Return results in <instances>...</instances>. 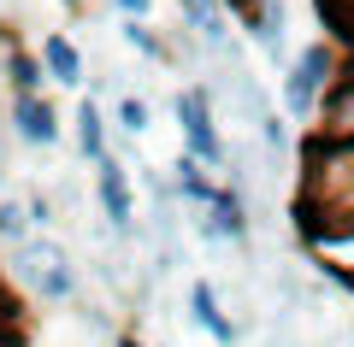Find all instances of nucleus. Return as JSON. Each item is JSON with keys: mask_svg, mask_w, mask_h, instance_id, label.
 <instances>
[{"mask_svg": "<svg viewBox=\"0 0 354 347\" xmlns=\"http://www.w3.org/2000/svg\"><path fill=\"white\" fill-rule=\"evenodd\" d=\"M342 77V53H337V41H307L301 53L290 59V71H283V118L290 124H319V106H325V95H330V83Z\"/></svg>", "mask_w": 354, "mask_h": 347, "instance_id": "obj_1", "label": "nucleus"}, {"mask_svg": "<svg viewBox=\"0 0 354 347\" xmlns=\"http://www.w3.org/2000/svg\"><path fill=\"white\" fill-rule=\"evenodd\" d=\"M177 124H183V153L207 171H225V136L213 124V100L207 88H177Z\"/></svg>", "mask_w": 354, "mask_h": 347, "instance_id": "obj_2", "label": "nucleus"}, {"mask_svg": "<svg viewBox=\"0 0 354 347\" xmlns=\"http://www.w3.org/2000/svg\"><path fill=\"white\" fill-rule=\"evenodd\" d=\"M18 283L30 288V295L41 300H71L77 277H71V259H65V248H53V241H18Z\"/></svg>", "mask_w": 354, "mask_h": 347, "instance_id": "obj_3", "label": "nucleus"}, {"mask_svg": "<svg viewBox=\"0 0 354 347\" xmlns=\"http://www.w3.org/2000/svg\"><path fill=\"white\" fill-rule=\"evenodd\" d=\"M95 200H101L106 224H113L118 236L136 224V188H130V171L118 165V153H106V159L95 165Z\"/></svg>", "mask_w": 354, "mask_h": 347, "instance_id": "obj_4", "label": "nucleus"}, {"mask_svg": "<svg viewBox=\"0 0 354 347\" xmlns=\"http://www.w3.org/2000/svg\"><path fill=\"white\" fill-rule=\"evenodd\" d=\"M12 136L24 148H53L59 141V112L48 95H12Z\"/></svg>", "mask_w": 354, "mask_h": 347, "instance_id": "obj_5", "label": "nucleus"}, {"mask_svg": "<svg viewBox=\"0 0 354 347\" xmlns=\"http://www.w3.org/2000/svg\"><path fill=\"white\" fill-rule=\"evenodd\" d=\"M313 136L337 141V148H354V77H348V71L330 83L325 106H319V130H313Z\"/></svg>", "mask_w": 354, "mask_h": 347, "instance_id": "obj_6", "label": "nucleus"}, {"mask_svg": "<svg viewBox=\"0 0 354 347\" xmlns=\"http://www.w3.org/2000/svg\"><path fill=\"white\" fill-rule=\"evenodd\" d=\"M177 12L189 24L195 41H207L213 53H230V18H225V0H177Z\"/></svg>", "mask_w": 354, "mask_h": 347, "instance_id": "obj_7", "label": "nucleus"}, {"mask_svg": "<svg viewBox=\"0 0 354 347\" xmlns=\"http://www.w3.org/2000/svg\"><path fill=\"white\" fill-rule=\"evenodd\" d=\"M41 71H48V83H59V88H83L88 77H83V53H77V41L65 36V30H53L48 41H41Z\"/></svg>", "mask_w": 354, "mask_h": 347, "instance_id": "obj_8", "label": "nucleus"}, {"mask_svg": "<svg viewBox=\"0 0 354 347\" xmlns=\"http://www.w3.org/2000/svg\"><path fill=\"white\" fill-rule=\"evenodd\" d=\"M189 318L201 324V330L213 335L218 347H230V341H236V324L225 318V306H218V288L207 283V277H195V283H189Z\"/></svg>", "mask_w": 354, "mask_h": 347, "instance_id": "obj_9", "label": "nucleus"}, {"mask_svg": "<svg viewBox=\"0 0 354 347\" xmlns=\"http://www.w3.org/2000/svg\"><path fill=\"white\" fill-rule=\"evenodd\" d=\"M71 124H77V153H83L88 165H101L106 153H113V148H106V118H101V100H95V95L77 100Z\"/></svg>", "mask_w": 354, "mask_h": 347, "instance_id": "obj_10", "label": "nucleus"}, {"mask_svg": "<svg viewBox=\"0 0 354 347\" xmlns=\"http://www.w3.org/2000/svg\"><path fill=\"white\" fill-rule=\"evenodd\" d=\"M6 83H12V95H41V88H48V71H41V53L6 48Z\"/></svg>", "mask_w": 354, "mask_h": 347, "instance_id": "obj_11", "label": "nucleus"}, {"mask_svg": "<svg viewBox=\"0 0 354 347\" xmlns=\"http://www.w3.org/2000/svg\"><path fill=\"white\" fill-rule=\"evenodd\" d=\"M313 12L330 30V41H348L354 48V0H313Z\"/></svg>", "mask_w": 354, "mask_h": 347, "instance_id": "obj_12", "label": "nucleus"}, {"mask_svg": "<svg viewBox=\"0 0 354 347\" xmlns=\"http://www.w3.org/2000/svg\"><path fill=\"white\" fill-rule=\"evenodd\" d=\"M254 130H260V141L272 153H290V118H278V112H260V100H254Z\"/></svg>", "mask_w": 354, "mask_h": 347, "instance_id": "obj_13", "label": "nucleus"}, {"mask_svg": "<svg viewBox=\"0 0 354 347\" xmlns=\"http://www.w3.org/2000/svg\"><path fill=\"white\" fill-rule=\"evenodd\" d=\"M124 41H130L136 53H142V59H171V48H165V41L153 36L148 24H124Z\"/></svg>", "mask_w": 354, "mask_h": 347, "instance_id": "obj_14", "label": "nucleus"}, {"mask_svg": "<svg viewBox=\"0 0 354 347\" xmlns=\"http://www.w3.org/2000/svg\"><path fill=\"white\" fill-rule=\"evenodd\" d=\"M118 130H124V136H142V130H148V100H142V95L118 100Z\"/></svg>", "mask_w": 354, "mask_h": 347, "instance_id": "obj_15", "label": "nucleus"}, {"mask_svg": "<svg viewBox=\"0 0 354 347\" xmlns=\"http://www.w3.org/2000/svg\"><path fill=\"white\" fill-rule=\"evenodd\" d=\"M24 230H30L24 206H0V236H18V241H24Z\"/></svg>", "mask_w": 354, "mask_h": 347, "instance_id": "obj_16", "label": "nucleus"}, {"mask_svg": "<svg viewBox=\"0 0 354 347\" xmlns=\"http://www.w3.org/2000/svg\"><path fill=\"white\" fill-rule=\"evenodd\" d=\"M113 12L124 18V24H148V12H153V0H113Z\"/></svg>", "mask_w": 354, "mask_h": 347, "instance_id": "obj_17", "label": "nucleus"}, {"mask_svg": "<svg viewBox=\"0 0 354 347\" xmlns=\"http://www.w3.org/2000/svg\"><path fill=\"white\" fill-rule=\"evenodd\" d=\"M113 347H142V341H136L130 330H118V335H113Z\"/></svg>", "mask_w": 354, "mask_h": 347, "instance_id": "obj_18", "label": "nucleus"}, {"mask_svg": "<svg viewBox=\"0 0 354 347\" xmlns=\"http://www.w3.org/2000/svg\"><path fill=\"white\" fill-rule=\"evenodd\" d=\"M59 6H65V12H83V6H88V0H59Z\"/></svg>", "mask_w": 354, "mask_h": 347, "instance_id": "obj_19", "label": "nucleus"}]
</instances>
